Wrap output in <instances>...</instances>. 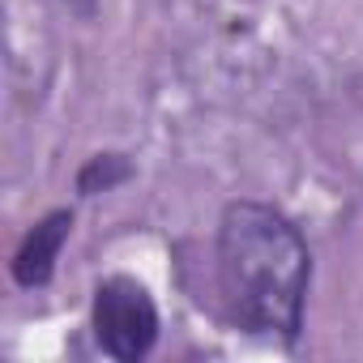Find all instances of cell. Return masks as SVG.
<instances>
[{
    "instance_id": "1",
    "label": "cell",
    "mask_w": 363,
    "mask_h": 363,
    "mask_svg": "<svg viewBox=\"0 0 363 363\" xmlns=\"http://www.w3.org/2000/svg\"><path fill=\"white\" fill-rule=\"evenodd\" d=\"M312 257L299 227L261 201H235L218 223V282L235 325L295 342L303 329Z\"/></svg>"
},
{
    "instance_id": "5",
    "label": "cell",
    "mask_w": 363,
    "mask_h": 363,
    "mask_svg": "<svg viewBox=\"0 0 363 363\" xmlns=\"http://www.w3.org/2000/svg\"><path fill=\"white\" fill-rule=\"evenodd\" d=\"M65 5H73L77 13H94V5H99V0H65Z\"/></svg>"
},
{
    "instance_id": "4",
    "label": "cell",
    "mask_w": 363,
    "mask_h": 363,
    "mask_svg": "<svg viewBox=\"0 0 363 363\" xmlns=\"http://www.w3.org/2000/svg\"><path fill=\"white\" fill-rule=\"evenodd\" d=\"M128 175H133V167H128L124 154H94V158L82 167V175H77V189H82L86 197H94V193H111L116 184H124Z\"/></svg>"
},
{
    "instance_id": "3",
    "label": "cell",
    "mask_w": 363,
    "mask_h": 363,
    "mask_svg": "<svg viewBox=\"0 0 363 363\" xmlns=\"http://www.w3.org/2000/svg\"><path fill=\"white\" fill-rule=\"evenodd\" d=\"M73 231V214L69 210H52L43 214L18 244L13 252V282L35 291V286H48L52 274H56V261H60V248Z\"/></svg>"
},
{
    "instance_id": "2",
    "label": "cell",
    "mask_w": 363,
    "mask_h": 363,
    "mask_svg": "<svg viewBox=\"0 0 363 363\" xmlns=\"http://www.w3.org/2000/svg\"><path fill=\"white\" fill-rule=\"evenodd\" d=\"M90 320H94L99 346L120 363L145 359L158 342V308H154L150 291L128 274H111L99 282Z\"/></svg>"
}]
</instances>
